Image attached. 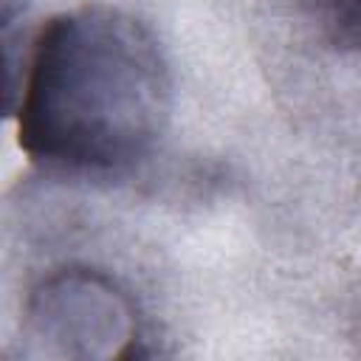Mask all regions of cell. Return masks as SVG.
Here are the masks:
<instances>
[{
	"instance_id": "cell-1",
	"label": "cell",
	"mask_w": 361,
	"mask_h": 361,
	"mask_svg": "<svg viewBox=\"0 0 361 361\" xmlns=\"http://www.w3.org/2000/svg\"><path fill=\"white\" fill-rule=\"evenodd\" d=\"M172 113L155 34L113 6L51 17L28 56L17 110L23 152L54 172L118 175L152 155Z\"/></svg>"
},
{
	"instance_id": "cell-2",
	"label": "cell",
	"mask_w": 361,
	"mask_h": 361,
	"mask_svg": "<svg viewBox=\"0 0 361 361\" xmlns=\"http://www.w3.org/2000/svg\"><path fill=\"white\" fill-rule=\"evenodd\" d=\"M347 3H350V8H353L358 17H361V0H347Z\"/></svg>"
}]
</instances>
